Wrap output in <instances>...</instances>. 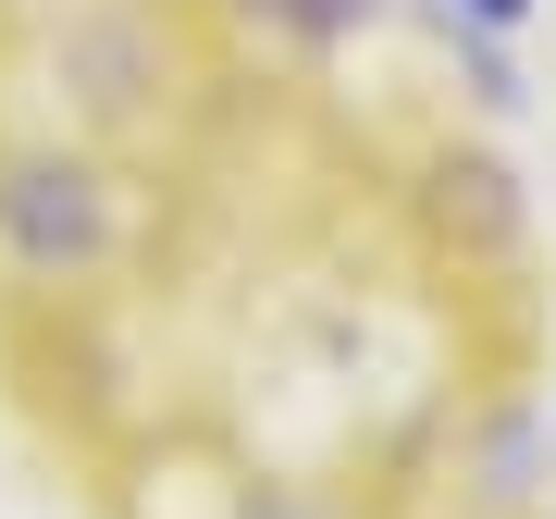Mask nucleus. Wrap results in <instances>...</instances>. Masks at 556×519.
<instances>
[{"instance_id": "obj_1", "label": "nucleus", "mask_w": 556, "mask_h": 519, "mask_svg": "<svg viewBox=\"0 0 556 519\" xmlns=\"http://www.w3.org/2000/svg\"><path fill=\"white\" fill-rule=\"evenodd\" d=\"M124 248V186L75 149H13L0 161V260L25 284H87Z\"/></svg>"}]
</instances>
